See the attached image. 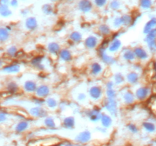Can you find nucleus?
Instances as JSON below:
<instances>
[{
  "mask_svg": "<svg viewBox=\"0 0 156 146\" xmlns=\"http://www.w3.org/2000/svg\"><path fill=\"white\" fill-rule=\"evenodd\" d=\"M156 39V28H153L152 31H150L147 33L146 37V41H152V40H155Z\"/></svg>",
  "mask_w": 156,
  "mask_h": 146,
  "instance_id": "obj_25",
  "label": "nucleus"
},
{
  "mask_svg": "<svg viewBox=\"0 0 156 146\" xmlns=\"http://www.w3.org/2000/svg\"><path fill=\"white\" fill-rule=\"evenodd\" d=\"M66 146H73V145H66Z\"/></svg>",
  "mask_w": 156,
  "mask_h": 146,
  "instance_id": "obj_45",
  "label": "nucleus"
},
{
  "mask_svg": "<svg viewBox=\"0 0 156 146\" xmlns=\"http://www.w3.org/2000/svg\"><path fill=\"white\" fill-rule=\"evenodd\" d=\"M144 128L146 129L147 131L150 132H152L155 131V126L153 123H148V122H146L143 124Z\"/></svg>",
  "mask_w": 156,
  "mask_h": 146,
  "instance_id": "obj_31",
  "label": "nucleus"
},
{
  "mask_svg": "<svg viewBox=\"0 0 156 146\" xmlns=\"http://www.w3.org/2000/svg\"><path fill=\"white\" fill-rule=\"evenodd\" d=\"M64 125L66 127H69V129H70L71 127H73V125H74V119L73 117H68L66 119H64Z\"/></svg>",
  "mask_w": 156,
  "mask_h": 146,
  "instance_id": "obj_32",
  "label": "nucleus"
},
{
  "mask_svg": "<svg viewBox=\"0 0 156 146\" xmlns=\"http://www.w3.org/2000/svg\"><path fill=\"white\" fill-rule=\"evenodd\" d=\"M52 1H56V0H52Z\"/></svg>",
  "mask_w": 156,
  "mask_h": 146,
  "instance_id": "obj_46",
  "label": "nucleus"
},
{
  "mask_svg": "<svg viewBox=\"0 0 156 146\" xmlns=\"http://www.w3.org/2000/svg\"><path fill=\"white\" fill-rule=\"evenodd\" d=\"M2 71L6 74H16L20 71V65L17 64L5 65L2 69Z\"/></svg>",
  "mask_w": 156,
  "mask_h": 146,
  "instance_id": "obj_3",
  "label": "nucleus"
},
{
  "mask_svg": "<svg viewBox=\"0 0 156 146\" xmlns=\"http://www.w3.org/2000/svg\"><path fill=\"white\" fill-rule=\"evenodd\" d=\"M92 3L90 0H81L79 2V9L84 13H88L92 9Z\"/></svg>",
  "mask_w": 156,
  "mask_h": 146,
  "instance_id": "obj_2",
  "label": "nucleus"
},
{
  "mask_svg": "<svg viewBox=\"0 0 156 146\" xmlns=\"http://www.w3.org/2000/svg\"><path fill=\"white\" fill-rule=\"evenodd\" d=\"M48 50H49V52L50 53H52V54H59V53L60 51V46L58 44H56V43H50V44H48L47 46Z\"/></svg>",
  "mask_w": 156,
  "mask_h": 146,
  "instance_id": "obj_12",
  "label": "nucleus"
},
{
  "mask_svg": "<svg viewBox=\"0 0 156 146\" xmlns=\"http://www.w3.org/2000/svg\"><path fill=\"white\" fill-rule=\"evenodd\" d=\"M90 138V134L89 132H82L79 136V137H77V139H79V142H87L88 141V138Z\"/></svg>",
  "mask_w": 156,
  "mask_h": 146,
  "instance_id": "obj_27",
  "label": "nucleus"
},
{
  "mask_svg": "<svg viewBox=\"0 0 156 146\" xmlns=\"http://www.w3.org/2000/svg\"><path fill=\"white\" fill-rule=\"evenodd\" d=\"M59 57H60L61 59L64 61V62H70L72 60V59H73L72 53L67 49L60 50V51L59 53Z\"/></svg>",
  "mask_w": 156,
  "mask_h": 146,
  "instance_id": "obj_8",
  "label": "nucleus"
},
{
  "mask_svg": "<svg viewBox=\"0 0 156 146\" xmlns=\"http://www.w3.org/2000/svg\"><path fill=\"white\" fill-rule=\"evenodd\" d=\"M8 119V114L4 111H0V123H3Z\"/></svg>",
  "mask_w": 156,
  "mask_h": 146,
  "instance_id": "obj_35",
  "label": "nucleus"
},
{
  "mask_svg": "<svg viewBox=\"0 0 156 146\" xmlns=\"http://www.w3.org/2000/svg\"><path fill=\"white\" fill-rule=\"evenodd\" d=\"M148 94H149V89L148 88L142 87L136 91L135 96L139 100H143L148 96Z\"/></svg>",
  "mask_w": 156,
  "mask_h": 146,
  "instance_id": "obj_5",
  "label": "nucleus"
},
{
  "mask_svg": "<svg viewBox=\"0 0 156 146\" xmlns=\"http://www.w3.org/2000/svg\"><path fill=\"white\" fill-rule=\"evenodd\" d=\"M24 88L25 91L29 92V93H33L36 91L37 89V85L34 81H26L24 85Z\"/></svg>",
  "mask_w": 156,
  "mask_h": 146,
  "instance_id": "obj_10",
  "label": "nucleus"
},
{
  "mask_svg": "<svg viewBox=\"0 0 156 146\" xmlns=\"http://www.w3.org/2000/svg\"><path fill=\"white\" fill-rule=\"evenodd\" d=\"M98 40L96 37L94 36H89L85 41V45L87 48L88 49H94L98 46Z\"/></svg>",
  "mask_w": 156,
  "mask_h": 146,
  "instance_id": "obj_7",
  "label": "nucleus"
},
{
  "mask_svg": "<svg viewBox=\"0 0 156 146\" xmlns=\"http://www.w3.org/2000/svg\"><path fill=\"white\" fill-rule=\"evenodd\" d=\"M156 26V18L151 19L148 22H147L144 27V33H148L150 31H152Z\"/></svg>",
  "mask_w": 156,
  "mask_h": 146,
  "instance_id": "obj_15",
  "label": "nucleus"
},
{
  "mask_svg": "<svg viewBox=\"0 0 156 146\" xmlns=\"http://www.w3.org/2000/svg\"><path fill=\"white\" fill-rule=\"evenodd\" d=\"M107 3V0H94V4L98 7L104 6Z\"/></svg>",
  "mask_w": 156,
  "mask_h": 146,
  "instance_id": "obj_37",
  "label": "nucleus"
},
{
  "mask_svg": "<svg viewBox=\"0 0 156 146\" xmlns=\"http://www.w3.org/2000/svg\"><path fill=\"white\" fill-rule=\"evenodd\" d=\"M69 38H70V40L74 42L75 44H77V43L80 42L81 40V39H82L81 33H79V32L76 31L73 32V33H71Z\"/></svg>",
  "mask_w": 156,
  "mask_h": 146,
  "instance_id": "obj_20",
  "label": "nucleus"
},
{
  "mask_svg": "<svg viewBox=\"0 0 156 146\" xmlns=\"http://www.w3.org/2000/svg\"><path fill=\"white\" fill-rule=\"evenodd\" d=\"M35 92L38 98H40V99L41 98H46L50 94V89H49L47 86L41 85L37 88Z\"/></svg>",
  "mask_w": 156,
  "mask_h": 146,
  "instance_id": "obj_4",
  "label": "nucleus"
},
{
  "mask_svg": "<svg viewBox=\"0 0 156 146\" xmlns=\"http://www.w3.org/2000/svg\"><path fill=\"white\" fill-rule=\"evenodd\" d=\"M0 15L2 17H8L12 15V12L8 5H0Z\"/></svg>",
  "mask_w": 156,
  "mask_h": 146,
  "instance_id": "obj_19",
  "label": "nucleus"
},
{
  "mask_svg": "<svg viewBox=\"0 0 156 146\" xmlns=\"http://www.w3.org/2000/svg\"><path fill=\"white\" fill-rule=\"evenodd\" d=\"M27 126H28V123L26 121L19 122L16 125V126H15V130H16L17 132H20L25 131V130H27Z\"/></svg>",
  "mask_w": 156,
  "mask_h": 146,
  "instance_id": "obj_22",
  "label": "nucleus"
},
{
  "mask_svg": "<svg viewBox=\"0 0 156 146\" xmlns=\"http://www.w3.org/2000/svg\"><path fill=\"white\" fill-rule=\"evenodd\" d=\"M98 31L101 33V34L104 36L108 35L110 33V27L106 25H101L98 28Z\"/></svg>",
  "mask_w": 156,
  "mask_h": 146,
  "instance_id": "obj_23",
  "label": "nucleus"
},
{
  "mask_svg": "<svg viewBox=\"0 0 156 146\" xmlns=\"http://www.w3.org/2000/svg\"><path fill=\"white\" fill-rule=\"evenodd\" d=\"M140 6L144 9H148L152 6L151 0H140Z\"/></svg>",
  "mask_w": 156,
  "mask_h": 146,
  "instance_id": "obj_30",
  "label": "nucleus"
},
{
  "mask_svg": "<svg viewBox=\"0 0 156 146\" xmlns=\"http://www.w3.org/2000/svg\"><path fill=\"white\" fill-rule=\"evenodd\" d=\"M110 7L113 10H118L120 8V2L118 0H113L110 3Z\"/></svg>",
  "mask_w": 156,
  "mask_h": 146,
  "instance_id": "obj_33",
  "label": "nucleus"
},
{
  "mask_svg": "<svg viewBox=\"0 0 156 146\" xmlns=\"http://www.w3.org/2000/svg\"><path fill=\"white\" fill-rule=\"evenodd\" d=\"M10 31L8 27H0V44L7 42L10 38Z\"/></svg>",
  "mask_w": 156,
  "mask_h": 146,
  "instance_id": "obj_6",
  "label": "nucleus"
},
{
  "mask_svg": "<svg viewBox=\"0 0 156 146\" xmlns=\"http://www.w3.org/2000/svg\"><path fill=\"white\" fill-rule=\"evenodd\" d=\"M101 71H102V67L99 63H94L91 65V72H92V75H99V74H101Z\"/></svg>",
  "mask_w": 156,
  "mask_h": 146,
  "instance_id": "obj_16",
  "label": "nucleus"
},
{
  "mask_svg": "<svg viewBox=\"0 0 156 146\" xmlns=\"http://www.w3.org/2000/svg\"><path fill=\"white\" fill-rule=\"evenodd\" d=\"M148 45L149 46V49L152 52H156V41L155 40H152V41L148 42Z\"/></svg>",
  "mask_w": 156,
  "mask_h": 146,
  "instance_id": "obj_36",
  "label": "nucleus"
},
{
  "mask_svg": "<svg viewBox=\"0 0 156 146\" xmlns=\"http://www.w3.org/2000/svg\"><path fill=\"white\" fill-rule=\"evenodd\" d=\"M43 11L47 15H50L53 12V7L50 5H44L43 7Z\"/></svg>",
  "mask_w": 156,
  "mask_h": 146,
  "instance_id": "obj_34",
  "label": "nucleus"
},
{
  "mask_svg": "<svg viewBox=\"0 0 156 146\" xmlns=\"http://www.w3.org/2000/svg\"><path fill=\"white\" fill-rule=\"evenodd\" d=\"M154 66H155V70H156V62H155V65H154Z\"/></svg>",
  "mask_w": 156,
  "mask_h": 146,
  "instance_id": "obj_44",
  "label": "nucleus"
},
{
  "mask_svg": "<svg viewBox=\"0 0 156 146\" xmlns=\"http://www.w3.org/2000/svg\"><path fill=\"white\" fill-rule=\"evenodd\" d=\"M44 111L43 109L39 108V107H36V108L31 109V114L34 116V117H43L44 113H43Z\"/></svg>",
  "mask_w": 156,
  "mask_h": 146,
  "instance_id": "obj_24",
  "label": "nucleus"
},
{
  "mask_svg": "<svg viewBox=\"0 0 156 146\" xmlns=\"http://www.w3.org/2000/svg\"><path fill=\"white\" fill-rule=\"evenodd\" d=\"M121 46V42L119 40H117V39H115L114 40L113 42H111V44H110V46H109V51L110 53H114V52H117L120 50V47Z\"/></svg>",
  "mask_w": 156,
  "mask_h": 146,
  "instance_id": "obj_13",
  "label": "nucleus"
},
{
  "mask_svg": "<svg viewBox=\"0 0 156 146\" xmlns=\"http://www.w3.org/2000/svg\"><path fill=\"white\" fill-rule=\"evenodd\" d=\"M46 104L49 108H55L57 106V102L53 98H47L46 100Z\"/></svg>",
  "mask_w": 156,
  "mask_h": 146,
  "instance_id": "obj_29",
  "label": "nucleus"
},
{
  "mask_svg": "<svg viewBox=\"0 0 156 146\" xmlns=\"http://www.w3.org/2000/svg\"><path fill=\"white\" fill-rule=\"evenodd\" d=\"M133 53H134L135 57H137L140 59H146L148 58V54L146 52V50L142 48H140V47L135 48Z\"/></svg>",
  "mask_w": 156,
  "mask_h": 146,
  "instance_id": "obj_11",
  "label": "nucleus"
},
{
  "mask_svg": "<svg viewBox=\"0 0 156 146\" xmlns=\"http://www.w3.org/2000/svg\"><path fill=\"white\" fill-rule=\"evenodd\" d=\"M5 63L4 59L0 57V69L2 70V69L5 66Z\"/></svg>",
  "mask_w": 156,
  "mask_h": 146,
  "instance_id": "obj_41",
  "label": "nucleus"
},
{
  "mask_svg": "<svg viewBox=\"0 0 156 146\" xmlns=\"http://www.w3.org/2000/svg\"><path fill=\"white\" fill-rule=\"evenodd\" d=\"M130 130H133V132H137V129H136V127H135V126H133V125H131L130 126Z\"/></svg>",
  "mask_w": 156,
  "mask_h": 146,
  "instance_id": "obj_42",
  "label": "nucleus"
},
{
  "mask_svg": "<svg viewBox=\"0 0 156 146\" xmlns=\"http://www.w3.org/2000/svg\"><path fill=\"white\" fill-rule=\"evenodd\" d=\"M18 53V49L15 46H8L5 50V54L8 57H15Z\"/></svg>",
  "mask_w": 156,
  "mask_h": 146,
  "instance_id": "obj_17",
  "label": "nucleus"
},
{
  "mask_svg": "<svg viewBox=\"0 0 156 146\" xmlns=\"http://www.w3.org/2000/svg\"><path fill=\"white\" fill-rule=\"evenodd\" d=\"M102 89L99 86H93L89 89V95L91 96V98L94 100H98L101 98Z\"/></svg>",
  "mask_w": 156,
  "mask_h": 146,
  "instance_id": "obj_1",
  "label": "nucleus"
},
{
  "mask_svg": "<svg viewBox=\"0 0 156 146\" xmlns=\"http://www.w3.org/2000/svg\"><path fill=\"white\" fill-rule=\"evenodd\" d=\"M16 88H17L16 84L13 83V82H11V83L7 85V89H8V91H14Z\"/></svg>",
  "mask_w": 156,
  "mask_h": 146,
  "instance_id": "obj_38",
  "label": "nucleus"
},
{
  "mask_svg": "<svg viewBox=\"0 0 156 146\" xmlns=\"http://www.w3.org/2000/svg\"><path fill=\"white\" fill-rule=\"evenodd\" d=\"M123 100H124L125 103L127 104H131L134 102V100H135V97L133 95V94L130 91L126 92L123 96Z\"/></svg>",
  "mask_w": 156,
  "mask_h": 146,
  "instance_id": "obj_14",
  "label": "nucleus"
},
{
  "mask_svg": "<svg viewBox=\"0 0 156 146\" xmlns=\"http://www.w3.org/2000/svg\"><path fill=\"white\" fill-rule=\"evenodd\" d=\"M9 2V0H0V5H8Z\"/></svg>",
  "mask_w": 156,
  "mask_h": 146,
  "instance_id": "obj_39",
  "label": "nucleus"
},
{
  "mask_svg": "<svg viewBox=\"0 0 156 146\" xmlns=\"http://www.w3.org/2000/svg\"><path fill=\"white\" fill-rule=\"evenodd\" d=\"M127 79L129 83L135 84L138 81L139 76H138V74L136 72H130L127 75Z\"/></svg>",
  "mask_w": 156,
  "mask_h": 146,
  "instance_id": "obj_18",
  "label": "nucleus"
},
{
  "mask_svg": "<svg viewBox=\"0 0 156 146\" xmlns=\"http://www.w3.org/2000/svg\"><path fill=\"white\" fill-rule=\"evenodd\" d=\"M121 20H122V24L123 25H129L132 23V21H133V18H132L131 16L129 15H125L121 16Z\"/></svg>",
  "mask_w": 156,
  "mask_h": 146,
  "instance_id": "obj_28",
  "label": "nucleus"
},
{
  "mask_svg": "<svg viewBox=\"0 0 156 146\" xmlns=\"http://www.w3.org/2000/svg\"><path fill=\"white\" fill-rule=\"evenodd\" d=\"M101 123L104 126H109L111 123V119L108 115H101Z\"/></svg>",
  "mask_w": 156,
  "mask_h": 146,
  "instance_id": "obj_26",
  "label": "nucleus"
},
{
  "mask_svg": "<svg viewBox=\"0 0 156 146\" xmlns=\"http://www.w3.org/2000/svg\"><path fill=\"white\" fill-rule=\"evenodd\" d=\"M2 53V49L1 48V46H0V55H1V53Z\"/></svg>",
  "mask_w": 156,
  "mask_h": 146,
  "instance_id": "obj_43",
  "label": "nucleus"
},
{
  "mask_svg": "<svg viewBox=\"0 0 156 146\" xmlns=\"http://www.w3.org/2000/svg\"><path fill=\"white\" fill-rule=\"evenodd\" d=\"M25 26L27 27V29L30 30V31H34L38 27V22H37V20H36L34 18H28L26 20V22H25Z\"/></svg>",
  "mask_w": 156,
  "mask_h": 146,
  "instance_id": "obj_9",
  "label": "nucleus"
},
{
  "mask_svg": "<svg viewBox=\"0 0 156 146\" xmlns=\"http://www.w3.org/2000/svg\"><path fill=\"white\" fill-rule=\"evenodd\" d=\"M123 57L125 60L129 61V62L134 60L135 58V54H134V53H133L132 50H127V51H125V53L123 54Z\"/></svg>",
  "mask_w": 156,
  "mask_h": 146,
  "instance_id": "obj_21",
  "label": "nucleus"
},
{
  "mask_svg": "<svg viewBox=\"0 0 156 146\" xmlns=\"http://www.w3.org/2000/svg\"><path fill=\"white\" fill-rule=\"evenodd\" d=\"M10 5H12V7H15L18 5V0H11L10 2H9Z\"/></svg>",
  "mask_w": 156,
  "mask_h": 146,
  "instance_id": "obj_40",
  "label": "nucleus"
}]
</instances>
